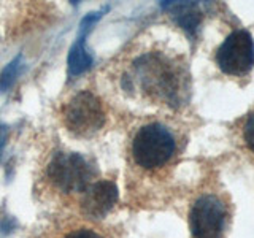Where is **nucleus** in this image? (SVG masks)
Wrapping results in <instances>:
<instances>
[{"mask_svg": "<svg viewBox=\"0 0 254 238\" xmlns=\"http://www.w3.org/2000/svg\"><path fill=\"white\" fill-rule=\"evenodd\" d=\"M53 182L64 192H84L91 186V165L79 154H56L48 169Z\"/></svg>", "mask_w": 254, "mask_h": 238, "instance_id": "nucleus-4", "label": "nucleus"}, {"mask_svg": "<svg viewBox=\"0 0 254 238\" xmlns=\"http://www.w3.org/2000/svg\"><path fill=\"white\" fill-rule=\"evenodd\" d=\"M6 141V127L3 124H0V148H3Z\"/></svg>", "mask_w": 254, "mask_h": 238, "instance_id": "nucleus-13", "label": "nucleus"}, {"mask_svg": "<svg viewBox=\"0 0 254 238\" xmlns=\"http://www.w3.org/2000/svg\"><path fill=\"white\" fill-rule=\"evenodd\" d=\"M226 208L214 195H203L194 203L189 214L194 238H222Z\"/></svg>", "mask_w": 254, "mask_h": 238, "instance_id": "nucleus-6", "label": "nucleus"}, {"mask_svg": "<svg viewBox=\"0 0 254 238\" xmlns=\"http://www.w3.org/2000/svg\"><path fill=\"white\" fill-rule=\"evenodd\" d=\"M175 138L162 124H148L143 125L137 132L132 141V156L133 161L146 170H154L162 167L175 154Z\"/></svg>", "mask_w": 254, "mask_h": 238, "instance_id": "nucleus-2", "label": "nucleus"}, {"mask_svg": "<svg viewBox=\"0 0 254 238\" xmlns=\"http://www.w3.org/2000/svg\"><path fill=\"white\" fill-rule=\"evenodd\" d=\"M84 37L86 35H79L76 43L71 46V50L68 53V71L71 75L83 73L92 63V58L84 48Z\"/></svg>", "mask_w": 254, "mask_h": 238, "instance_id": "nucleus-9", "label": "nucleus"}, {"mask_svg": "<svg viewBox=\"0 0 254 238\" xmlns=\"http://www.w3.org/2000/svg\"><path fill=\"white\" fill-rule=\"evenodd\" d=\"M216 62L227 75L248 73L254 65V42L250 32H232L219 46Z\"/></svg>", "mask_w": 254, "mask_h": 238, "instance_id": "nucleus-5", "label": "nucleus"}, {"mask_svg": "<svg viewBox=\"0 0 254 238\" xmlns=\"http://www.w3.org/2000/svg\"><path fill=\"white\" fill-rule=\"evenodd\" d=\"M64 119L70 132L86 137L102 129L105 124V111L92 92L81 91L67 103Z\"/></svg>", "mask_w": 254, "mask_h": 238, "instance_id": "nucleus-3", "label": "nucleus"}, {"mask_svg": "<svg viewBox=\"0 0 254 238\" xmlns=\"http://www.w3.org/2000/svg\"><path fill=\"white\" fill-rule=\"evenodd\" d=\"M64 238H103V237L91 229H78V230H71Z\"/></svg>", "mask_w": 254, "mask_h": 238, "instance_id": "nucleus-12", "label": "nucleus"}, {"mask_svg": "<svg viewBox=\"0 0 254 238\" xmlns=\"http://www.w3.org/2000/svg\"><path fill=\"white\" fill-rule=\"evenodd\" d=\"M137 70L143 89L156 94L159 99L167 100L170 105L180 103L183 91L181 79L185 76L169 60L154 54L143 56L137 62Z\"/></svg>", "mask_w": 254, "mask_h": 238, "instance_id": "nucleus-1", "label": "nucleus"}, {"mask_svg": "<svg viewBox=\"0 0 254 238\" xmlns=\"http://www.w3.org/2000/svg\"><path fill=\"white\" fill-rule=\"evenodd\" d=\"M243 137L246 141V146H248L253 153H254V111L248 116L243 127Z\"/></svg>", "mask_w": 254, "mask_h": 238, "instance_id": "nucleus-11", "label": "nucleus"}, {"mask_svg": "<svg viewBox=\"0 0 254 238\" xmlns=\"http://www.w3.org/2000/svg\"><path fill=\"white\" fill-rule=\"evenodd\" d=\"M118 202V187L113 181H97L84 190L83 210L94 219L105 218Z\"/></svg>", "mask_w": 254, "mask_h": 238, "instance_id": "nucleus-7", "label": "nucleus"}, {"mask_svg": "<svg viewBox=\"0 0 254 238\" xmlns=\"http://www.w3.org/2000/svg\"><path fill=\"white\" fill-rule=\"evenodd\" d=\"M19 60H21V56H18L16 59H13L8 65L3 68V71L0 73V89H8L13 81L16 79V76H18V70H19Z\"/></svg>", "mask_w": 254, "mask_h": 238, "instance_id": "nucleus-10", "label": "nucleus"}, {"mask_svg": "<svg viewBox=\"0 0 254 238\" xmlns=\"http://www.w3.org/2000/svg\"><path fill=\"white\" fill-rule=\"evenodd\" d=\"M162 8H170L172 16L178 26L188 32L189 35H194L202 21V13L198 11L197 2H162Z\"/></svg>", "mask_w": 254, "mask_h": 238, "instance_id": "nucleus-8", "label": "nucleus"}]
</instances>
